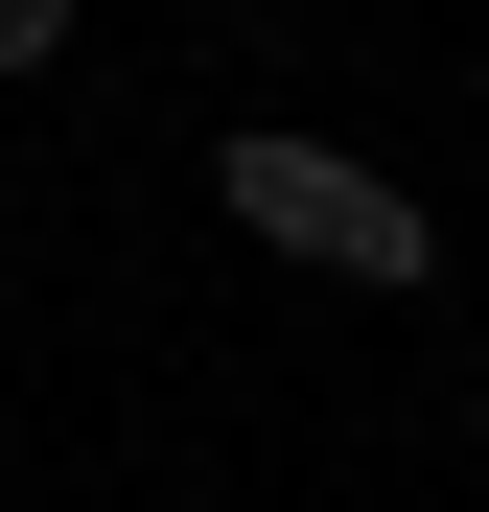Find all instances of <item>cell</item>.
Listing matches in <instances>:
<instances>
[{
	"label": "cell",
	"instance_id": "obj_1",
	"mask_svg": "<svg viewBox=\"0 0 489 512\" xmlns=\"http://www.w3.org/2000/svg\"><path fill=\"white\" fill-rule=\"evenodd\" d=\"M210 210L257 233V256H303V280H350V303H420L443 280V210L396 187L373 140H303V117H233L210 140Z\"/></svg>",
	"mask_w": 489,
	"mask_h": 512
},
{
	"label": "cell",
	"instance_id": "obj_2",
	"mask_svg": "<svg viewBox=\"0 0 489 512\" xmlns=\"http://www.w3.org/2000/svg\"><path fill=\"white\" fill-rule=\"evenodd\" d=\"M70 24H94V0H0V94H24V70H70Z\"/></svg>",
	"mask_w": 489,
	"mask_h": 512
},
{
	"label": "cell",
	"instance_id": "obj_3",
	"mask_svg": "<svg viewBox=\"0 0 489 512\" xmlns=\"http://www.w3.org/2000/svg\"><path fill=\"white\" fill-rule=\"evenodd\" d=\"M466 443H489V373H466Z\"/></svg>",
	"mask_w": 489,
	"mask_h": 512
}]
</instances>
